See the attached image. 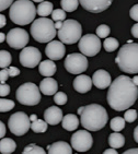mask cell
<instances>
[{"instance_id":"34","label":"cell","mask_w":138,"mask_h":154,"mask_svg":"<svg viewBox=\"0 0 138 154\" xmlns=\"http://www.w3.org/2000/svg\"><path fill=\"white\" fill-rule=\"evenodd\" d=\"M66 19V12L63 9H55L52 12V20L53 21H64Z\"/></svg>"},{"instance_id":"13","label":"cell","mask_w":138,"mask_h":154,"mask_svg":"<svg viewBox=\"0 0 138 154\" xmlns=\"http://www.w3.org/2000/svg\"><path fill=\"white\" fill-rule=\"evenodd\" d=\"M42 59V54L37 48L33 46L24 47L20 53V62L23 67L27 68H35L39 65Z\"/></svg>"},{"instance_id":"36","label":"cell","mask_w":138,"mask_h":154,"mask_svg":"<svg viewBox=\"0 0 138 154\" xmlns=\"http://www.w3.org/2000/svg\"><path fill=\"white\" fill-rule=\"evenodd\" d=\"M54 101L57 105H65L68 101V98H67V95L64 92H57L54 95Z\"/></svg>"},{"instance_id":"33","label":"cell","mask_w":138,"mask_h":154,"mask_svg":"<svg viewBox=\"0 0 138 154\" xmlns=\"http://www.w3.org/2000/svg\"><path fill=\"white\" fill-rule=\"evenodd\" d=\"M110 33H111V29L106 24H101V25H99V26L96 27V36L99 38L105 39L110 35Z\"/></svg>"},{"instance_id":"44","label":"cell","mask_w":138,"mask_h":154,"mask_svg":"<svg viewBox=\"0 0 138 154\" xmlns=\"http://www.w3.org/2000/svg\"><path fill=\"white\" fill-rule=\"evenodd\" d=\"M7 24V19L6 17L3 14H0V29H2V27L6 26Z\"/></svg>"},{"instance_id":"26","label":"cell","mask_w":138,"mask_h":154,"mask_svg":"<svg viewBox=\"0 0 138 154\" xmlns=\"http://www.w3.org/2000/svg\"><path fill=\"white\" fill-rule=\"evenodd\" d=\"M47 122L42 119H36L34 122H31V129L35 132V134H42L47 130Z\"/></svg>"},{"instance_id":"37","label":"cell","mask_w":138,"mask_h":154,"mask_svg":"<svg viewBox=\"0 0 138 154\" xmlns=\"http://www.w3.org/2000/svg\"><path fill=\"white\" fill-rule=\"evenodd\" d=\"M10 93V86L6 83H0V97H5Z\"/></svg>"},{"instance_id":"11","label":"cell","mask_w":138,"mask_h":154,"mask_svg":"<svg viewBox=\"0 0 138 154\" xmlns=\"http://www.w3.org/2000/svg\"><path fill=\"white\" fill-rule=\"evenodd\" d=\"M93 144L92 136L87 130H78L71 137V148L78 152H87Z\"/></svg>"},{"instance_id":"1","label":"cell","mask_w":138,"mask_h":154,"mask_svg":"<svg viewBox=\"0 0 138 154\" xmlns=\"http://www.w3.org/2000/svg\"><path fill=\"white\" fill-rule=\"evenodd\" d=\"M138 98V86L133 83L127 75L117 77L108 91V103L114 110H127L135 104Z\"/></svg>"},{"instance_id":"23","label":"cell","mask_w":138,"mask_h":154,"mask_svg":"<svg viewBox=\"0 0 138 154\" xmlns=\"http://www.w3.org/2000/svg\"><path fill=\"white\" fill-rule=\"evenodd\" d=\"M17 144L10 138H3L0 140V153L2 154H11L15 151Z\"/></svg>"},{"instance_id":"45","label":"cell","mask_w":138,"mask_h":154,"mask_svg":"<svg viewBox=\"0 0 138 154\" xmlns=\"http://www.w3.org/2000/svg\"><path fill=\"white\" fill-rule=\"evenodd\" d=\"M103 154H118V153H117V151L115 150V149L111 148V149H108V150H105V151L103 152Z\"/></svg>"},{"instance_id":"2","label":"cell","mask_w":138,"mask_h":154,"mask_svg":"<svg viewBox=\"0 0 138 154\" xmlns=\"http://www.w3.org/2000/svg\"><path fill=\"white\" fill-rule=\"evenodd\" d=\"M81 125L90 131L101 130L108 122V115L105 108L99 104H90L83 106L81 113Z\"/></svg>"},{"instance_id":"27","label":"cell","mask_w":138,"mask_h":154,"mask_svg":"<svg viewBox=\"0 0 138 154\" xmlns=\"http://www.w3.org/2000/svg\"><path fill=\"white\" fill-rule=\"evenodd\" d=\"M61 9L65 12H74L79 6V0H61Z\"/></svg>"},{"instance_id":"18","label":"cell","mask_w":138,"mask_h":154,"mask_svg":"<svg viewBox=\"0 0 138 154\" xmlns=\"http://www.w3.org/2000/svg\"><path fill=\"white\" fill-rule=\"evenodd\" d=\"M92 79L86 74H79L74 80V89L79 93H87L92 88Z\"/></svg>"},{"instance_id":"22","label":"cell","mask_w":138,"mask_h":154,"mask_svg":"<svg viewBox=\"0 0 138 154\" xmlns=\"http://www.w3.org/2000/svg\"><path fill=\"white\" fill-rule=\"evenodd\" d=\"M61 125L63 128L67 131H74L76 130L79 126V119L78 117L74 114H68L65 117H63L61 120Z\"/></svg>"},{"instance_id":"49","label":"cell","mask_w":138,"mask_h":154,"mask_svg":"<svg viewBox=\"0 0 138 154\" xmlns=\"http://www.w3.org/2000/svg\"><path fill=\"white\" fill-rule=\"evenodd\" d=\"M63 23H61V21H56V23H55V29L56 30H59L60 27H61Z\"/></svg>"},{"instance_id":"43","label":"cell","mask_w":138,"mask_h":154,"mask_svg":"<svg viewBox=\"0 0 138 154\" xmlns=\"http://www.w3.org/2000/svg\"><path fill=\"white\" fill-rule=\"evenodd\" d=\"M6 126H5V124L2 122H0V139H2L3 137L6 136Z\"/></svg>"},{"instance_id":"51","label":"cell","mask_w":138,"mask_h":154,"mask_svg":"<svg viewBox=\"0 0 138 154\" xmlns=\"http://www.w3.org/2000/svg\"><path fill=\"white\" fill-rule=\"evenodd\" d=\"M37 119V117H36V115H32L30 117V122H34V120H36Z\"/></svg>"},{"instance_id":"8","label":"cell","mask_w":138,"mask_h":154,"mask_svg":"<svg viewBox=\"0 0 138 154\" xmlns=\"http://www.w3.org/2000/svg\"><path fill=\"white\" fill-rule=\"evenodd\" d=\"M8 126H9V130L13 134L19 137L23 136L31 128L30 117L23 112L12 114L8 122Z\"/></svg>"},{"instance_id":"31","label":"cell","mask_w":138,"mask_h":154,"mask_svg":"<svg viewBox=\"0 0 138 154\" xmlns=\"http://www.w3.org/2000/svg\"><path fill=\"white\" fill-rule=\"evenodd\" d=\"M22 154H46V152L44 151L43 148L32 143V144H29L24 148Z\"/></svg>"},{"instance_id":"50","label":"cell","mask_w":138,"mask_h":154,"mask_svg":"<svg viewBox=\"0 0 138 154\" xmlns=\"http://www.w3.org/2000/svg\"><path fill=\"white\" fill-rule=\"evenodd\" d=\"M132 81H133V83H134L136 86H138V75H136V77L133 78Z\"/></svg>"},{"instance_id":"32","label":"cell","mask_w":138,"mask_h":154,"mask_svg":"<svg viewBox=\"0 0 138 154\" xmlns=\"http://www.w3.org/2000/svg\"><path fill=\"white\" fill-rule=\"evenodd\" d=\"M15 104L11 100H6V98H0V113H6L13 109Z\"/></svg>"},{"instance_id":"52","label":"cell","mask_w":138,"mask_h":154,"mask_svg":"<svg viewBox=\"0 0 138 154\" xmlns=\"http://www.w3.org/2000/svg\"><path fill=\"white\" fill-rule=\"evenodd\" d=\"M82 110H83V107H80V108H78V110H77V113L80 114V115H81V113H82Z\"/></svg>"},{"instance_id":"42","label":"cell","mask_w":138,"mask_h":154,"mask_svg":"<svg viewBox=\"0 0 138 154\" xmlns=\"http://www.w3.org/2000/svg\"><path fill=\"white\" fill-rule=\"evenodd\" d=\"M130 33H132V35L134 36L135 38H138V23L133 25L132 30H130Z\"/></svg>"},{"instance_id":"10","label":"cell","mask_w":138,"mask_h":154,"mask_svg":"<svg viewBox=\"0 0 138 154\" xmlns=\"http://www.w3.org/2000/svg\"><path fill=\"white\" fill-rule=\"evenodd\" d=\"M79 51L84 56H96L101 51V41L96 34H86L79 39Z\"/></svg>"},{"instance_id":"21","label":"cell","mask_w":138,"mask_h":154,"mask_svg":"<svg viewBox=\"0 0 138 154\" xmlns=\"http://www.w3.org/2000/svg\"><path fill=\"white\" fill-rule=\"evenodd\" d=\"M48 154H72V149L65 141H58L48 145Z\"/></svg>"},{"instance_id":"3","label":"cell","mask_w":138,"mask_h":154,"mask_svg":"<svg viewBox=\"0 0 138 154\" xmlns=\"http://www.w3.org/2000/svg\"><path fill=\"white\" fill-rule=\"evenodd\" d=\"M120 70L126 73H138V44L127 43L120 48L115 58Z\"/></svg>"},{"instance_id":"19","label":"cell","mask_w":138,"mask_h":154,"mask_svg":"<svg viewBox=\"0 0 138 154\" xmlns=\"http://www.w3.org/2000/svg\"><path fill=\"white\" fill-rule=\"evenodd\" d=\"M57 90L58 83L53 78H45L39 83V91L44 95H55V93H57Z\"/></svg>"},{"instance_id":"38","label":"cell","mask_w":138,"mask_h":154,"mask_svg":"<svg viewBox=\"0 0 138 154\" xmlns=\"http://www.w3.org/2000/svg\"><path fill=\"white\" fill-rule=\"evenodd\" d=\"M13 2H14V0H0V11H3L7 8L11 7Z\"/></svg>"},{"instance_id":"39","label":"cell","mask_w":138,"mask_h":154,"mask_svg":"<svg viewBox=\"0 0 138 154\" xmlns=\"http://www.w3.org/2000/svg\"><path fill=\"white\" fill-rule=\"evenodd\" d=\"M129 17L138 22V5H135V6L132 7V9L129 11Z\"/></svg>"},{"instance_id":"28","label":"cell","mask_w":138,"mask_h":154,"mask_svg":"<svg viewBox=\"0 0 138 154\" xmlns=\"http://www.w3.org/2000/svg\"><path fill=\"white\" fill-rule=\"evenodd\" d=\"M103 47L108 53H112L118 48V41L114 37H106L103 43Z\"/></svg>"},{"instance_id":"12","label":"cell","mask_w":138,"mask_h":154,"mask_svg":"<svg viewBox=\"0 0 138 154\" xmlns=\"http://www.w3.org/2000/svg\"><path fill=\"white\" fill-rule=\"evenodd\" d=\"M6 39L10 47L14 49H23L24 47H27V44L29 43V34L23 29L15 27L9 31Z\"/></svg>"},{"instance_id":"53","label":"cell","mask_w":138,"mask_h":154,"mask_svg":"<svg viewBox=\"0 0 138 154\" xmlns=\"http://www.w3.org/2000/svg\"><path fill=\"white\" fill-rule=\"evenodd\" d=\"M31 1H34V2H43V1H44V0H31Z\"/></svg>"},{"instance_id":"20","label":"cell","mask_w":138,"mask_h":154,"mask_svg":"<svg viewBox=\"0 0 138 154\" xmlns=\"http://www.w3.org/2000/svg\"><path fill=\"white\" fill-rule=\"evenodd\" d=\"M56 70H57V67H56V63L53 60H44V61L39 62V71L43 77H53L56 73Z\"/></svg>"},{"instance_id":"46","label":"cell","mask_w":138,"mask_h":154,"mask_svg":"<svg viewBox=\"0 0 138 154\" xmlns=\"http://www.w3.org/2000/svg\"><path fill=\"white\" fill-rule=\"evenodd\" d=\"M123 154H138V149H129V150L124 152Z\"/></svg>"},{"instance_id":"14","label":"cell","mask_w":138,"mask_h":154,"mask_svg":"<svg viewBox=\"0 0 138 154\" xmlns=\"http://www.w3.org/2000/svg\"><path fill=\"white\" fill-rule=\"evenodd\" d=\"M113 0H79L82 8L92 13H100L111 6Z\"/></svg>"},{"instance_id":"6","label":"cell","mask_w":138,"mask_h":154,"mask_svg":"<svg viewBox=\"0 0 138 154\" xmlns=\"http://www.w3.org/2000/svg\"><path fill=\"white\" fill-rule=\"evenodd\" d=\"M15 97L22 105L34 106L41 102V91L34 83L27 82L18 88Z\"/></svg>"},{"instance_id":"25","label":"cell","mask_w":138,"mask_h":154,"mask_svg":"<svg viewBox=\"0 0 138 154\" xmlns=\"http://www.w3.org/2000/svg\"><path fill=\"white\" fill-rule=\"evenodd\" d=\"M53 3L49 2V1H43L39 5L37 9H36V14H39V17L42 18H45L48 17L49 14H52L53 12Z\"/></svg>"},{"instance_id":"16","label":"cell","mask_w":138,"mask_h":154,"mask_svg":"<svg viewBox=\"0 0 138 154\" xmlns=\"http://www.w3.org/2000/svg\"><path fill=\"white\" fill-rule=\"evenodd\" d=\"M92 83L100 90H104L111 85L112 79L111 75L105 70H98L92 75Z\"/></svg>"},{"instance_id":"9","label":"cell","mask_w":138,"mask_h":154,"mask_svg":"<svg viewBox=\"0 0 138 154\" xmlns=\"http://www.w3.org/2000/svg\"><path fill=\"white\" fill-rule=\"evenodd\" d=\"M89 62L87 57L82 54H70L65 59V68L71 74H80L88 69Z\"/></svg>"},{"instance_id":"41","label":"cell","mask_w":138,"mask_h":154,"mask_svg":"<svg viewBox=\"0 0 138 154\" xmlns=\"http://www.w3.org/2000/svg\"><path fill=\"white\" fill-rule=\"evenodd\" d=\"M8 72H9V77L13 78V77H18L20 74V70H19L17 67H9L8 68Z\"/></svg>"},{"instance_id":"29","label":"cell","mask_w":138,"mask_h":154,"mask_svg":"<svg viewBox=\"0 0 138 154\" xmlns=\"http://www.w3.org/2000/svg\"><path fill=\"white\" fill-rule=\"evenodd\" d=\"M125 122H126L125 119L122 117H114L110 122V126H111L112 130H114L115 132H120L125 128Z\"/></svg>"},{"instance_id":"35","label":"cell","mask_w":138,"mask_h":154,"mask_svg":"<svg viewBox=\"0 0 138 154\" xmlns=\"http://www.w3.org/2000/svg\"><path fill=\"white\" fill-rule=\"evenodd\" d=\"M124 119L127 122H134L137 119V110L136 109H127L126 113L124 114Z\"/></svg>"},{"instance_id":"30","label":"cell","mask_w":138,"mask_h":154,"mask_svg":"<svg viewBox=\"0 0 138 154\" xmlns=\"http://www.w3.org/2000/svg\"><path fill=\"white\" fill-rule=\"evenodd\" d=\"M12 61L11 54L7 51H0V68H8Z\"/></svg>"},{"instance_id":"7","label":"cell","mask_w":138,"mask_h":154,"mask_svg":"<svg viewBox=\"0 0 138 154\" xmlns=\"http://www.w3.org/2000/svg\"><path fill=\"white\" fill-rule=\"evenodd\" d=\"M82 27L81 24L76 20H65L61 27L57 32L60 42L64 44H75L81 38Z\"/></svg>"},{"instance_id":"48","label":"cell","mask_w":138,"mask_h":154,"mask_svg":"<svg viewBox=\"0 0 138 154\" xmlns=\"http://www.w3.org/2000/svg\"><path fill=\"white\" fill-rule=\"evenodd\" d=\"M6 38H7L6 34H5V33H1V32H0V44L6 41Z\"/></svg>"},{"instance_id":"17","label":"cell","mask_w":138,"mask_h":154,"mask_svg":"<svg viewBox=\"0 0 138 154\" xmlns=\"http://www.w3.org/2000/svg\"><path fill=\"white\" fill-rule=\"evenodd\" d=\"M44 120L52 126L58 125L63 120V112L57 106L48 107L47 109L44 112Z\"/></svg>"},{"instance_id":"15","label":"cell","mask_w":138,"mask_h":154,"mask_svg":"<svg viewBox=\"0 0 138 154\" xmlns=\"http://www.w3.org/2000/svg\"><path fill=\"white\" fill-rule=\"evenodd\" d=\"M45 54L46 56L49 58V60H53V61L54 60H60L66 54V48H65L64 43L53 39L46 46Z\"/></svg>"},{"instance_id":"40","label":"cell","mask_w":138,"mask_h":154,"mask_svg":"<svg viewBox=\"0 0 138 154\" xmlns=\"http://www.w3.org/2000/svg\"><path fill=\"white\" fill-rule=\"evenodd\" d=\"M9 79V72H8V69H2L0 70V83H5L7 80Z\"/></svg>"},{"instance_id":"24","label":"cell","mask_w":138,"mask_h":154,"mask_svg":"<svg viewBox=\"0 0 138 154\" xmlns=\"http://www.w3.org/2000/svg\"><path fill=\"white\" fill-rule=\"evenodd\" d=\"M108 144L113 149L123 148L124 144H125V138L120 132H113L108 137Z\"/></svg>"},{"instance_id":"5","label":"cell","mask_w":138,"mask_h":154,"mask_svg":"<svg viewBox=\"0 0 138 154\" xmlns=\"http://www.w3.org/2000/svg\"><path fill=\"white\" fill-rule=\"evenodd\" d=\"M31 35L41 44L49 43L57 35L54 21L48 18H39L31 25Z\"/></svg>"},{"instance_id":"47","label":"cell","mask_w":138,"mask_h":154,"mask_svg":"<svg viewBox=\"0 0 138 154\" xmlns=\"http://www.w3.org/2000/svg\"><path fill=\"white\" fill-rule=\"evenodd\" d=\"M134 139L138 143V126L135 128V130H134Z\"/></svg>"},{"instance_id":"4","label":"cell","mask_w":138,"mask_h":154,"mask_svg":"<svg viewBox=\"0 0 138 154\" xmlns=\"http://www.w3.org/2000/svg\"><path fill=\"white\" fill-rule=\"evenodd\" d=\"M36 8L31 0H17L9 10L10 20L18 25H27L35 20Z\"/></svg>"}]
</instances>
